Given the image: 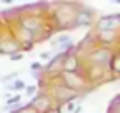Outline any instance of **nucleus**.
<instances>
[{"instance_id": "f257e3e1", "label": "nucleus", "mask_w": 120, "mask_h": 113, "mask_svg": "<svg viewBox=\"0 0 120 113\" xmlns=\"http://www.w3.org/2000/svg\"><path fill=\"white\" fill-rule=\"evenodd\" d=\"M120 26V14H109V16H102L97 23V28L101 32H113Z\"/></svg>"}, {"instance_id": "f03ea898", "label": "nucleus", "mask_w": 120, "mask_h": 113, "mask_svg": "<svg viewBox=\"0 0 120 113\" xmlns=\"http://www.w3.org/2000/svg\"><path fill=\"white\" fill-rule=\"evenodd\" d=\"M64 78H65V87L67 88H78L79 85H83V81L78 78L76 72H65Z\"/></svg>"}, {"instance_id": "7ed1b4c3", "label": "nucleus", "mask_w": 120, "mask_h": 113, "mask_svg": "<svg viewBox=\"0 0 120 113\" xmlns=\"http://www.w3.org/2000/svg\"><path fill=\"white\" fill-rule=\"evenodd\" d=\"M64 71L65 72H76L78 71V58L74 55H67L64 62Z\"/></svg>"}, {"instance_id": "20e7f679", "label": "nucleus", "mask_w": 120, "mask_h": 113, "mask_svg": "<svg viewBox=\"0 0 120 113\" xmlns=\"http://www.w3.org/2000/svg\"><path fill=\"white\" fill-rule=\"evenodd\" d=\"M92 56H94V60L99 62V64H109V62H111V55H109L106 49H99V51H95Z\"/></svg>"}, {"instance_id": "39448f33", "label": "nucleus", "mask_w": 120, "mask_h": 113, "mask_svg": "<svg viewBox=\"0 0 120 113\" xmlns=\"http://www.w3.org/2000/svg\"><path fill=\"white\" fill-rule=\"evenodd\" d=\"M76 95V92L69 90L65 85H62V87H58V99L60 101H71L72 97Z\"/></svg>"}, {"instance_id": "423d86ee", "label": "nucleus", "mask_w": 120, "mask_h": 113, "mask_svg": "<svg viewBox=\"0 0 120 113\" xmlns=\"http://www.w3.org/2000/svg\"><path fill=\"white\" fill-rule=\"evenodd\" d=\"M90 19H92V16L88 14V12H79L78 14V18H76V21H74V26H85V25H90Z\"/></svg>"}, {"instance_id": "0eeeda50", "label": "nucleus", "mask_w": 120, "mask_h": 113, "mask_svg": "<svg viewBox=\"0 0 120 113\" xmlns=\"http://www.w3.org/2000/svg\"><path fill=\"white\" fill-rule=\"evenodd\" d=\"M108 113H120V97H115L111 101V106L108 108Z\"/></svg>"}, {"instance_id": "6e6552de", "label": "nucleus", "mask_w": 120, "mask_h": 113, "mask_svg": "<svg viewBox=\"0 0 120 113\" xmlns=\"http://www.w3.org/2000/svg\"><path fill=\"white\" fill-rule=\"evenodd\" d=\"M9 90H25V81H23V79H16L14 83H11V85H9Z\"/></svg>"}, {"instance_id": "1a4fd4ad", "label": "nucleus", "mask_w": 120, "mask_h": 113, "mask_svg": "<svg viewBox=\"0 0 120 113\" xmlns=\"http://www.w3.org/2000/svg\"><path fill=\"white\" fill-rule=\"evenodd\" d=\"M109 65H111V69L115 72H120V55H115L111 58V62H109Z\"/></svg>"}, {"instance_id": "9d476101", "label": "nucleus", "mask_w": 120, "mask_h": 113, "mask_svg": "<svg viewBox=\"0 0 120 113\" xmlns=\"http://www.w3.org/2000/svg\"><path fill=\"white\" fill-rule=\"evenodd\" d=\"M14 113H39V111L32 104H28V106H21V108H18V111H14Z\"/></svg>"}, {"instance_id": "9b49d317", "label": "nucleus", "mask_w": 120, "mask_h": 113, "mask_svg": "<svg viewBox=\"0 0 120 113\" xmlns=\"http://www.w3.org/2000/svg\"><path fill=\"white\" fill-rule=\"evenodd\" d=\"M19 101H21V95L16 94V95H12V97H9V99H7V106H18V104H19Z\"/></svg>"}, {"instance_id": "f8f14e48", "label": "nucleus", "mask_w": 120, "mask_h": 113, "mask_svg": "<svg viewBox=\"0 0 120 113\" xmlns=\"http://www.w3.org/2000/svg\"><path fill=\"white\" fill-rule=\"evenodd\" d=\"M35 90H37V88H35V87H26V88H25L26 95H34V94H35Z\"/></svg>"}, {"instance_id": "ddd939ff", "label": "nucleus", "mask_w": 120, "mask_h": 113, "mask_svg": "<svg viewBox=\"0 0 120 113\" xmlns=\"http://www.w3.org/2000/svg\"><path fill=\"white\" fill-rule=\"evenodd\" d=\"M21 58H23L21 53H12L11 55V60H21Z\"/></svg>"}, {"instance_id": "4468645a", "label": "nucleus", "mask_w": 120, "mask_h": 113, "mask_svg": "<svg viewBox=\"0 0 120 113\" xmlns=\"http://www.w3.org/2000/svg\"><path fill=\"white\" fill-rule=\"evenodd\" d=\"M41 58H42V60H49V58H51V53H49V51L41 53Z\"/></svg>"}, {"instance_id": "2eb2a0df", "label": "nucleus", "mask_w": 120, "mask_h": 113, "mask_svg": "<svg viewBox=\"0 0 120 113\" xmlns=\"http://www.w3.org/2000/svg\"><path fill=\"white\" fill-rule=\"evenodd\" d=\"M30 67H32V69H39V71H41V69H42V65L39 64V62H34V64L30 65Z\"/></svg>"}, {"instance_id": "dca6fc26", "label": "nucleus", "mask_w": 120, "mask_h": 113, "mask_svg": "<svg viewBox=\"0 0 120 113\" xmlns=\"http://www.w3.org/2000/svg\"><path fill=\"white\" fill-rule=\"evenodd\" d=\"M79 111H81V106H78V108H76V109H74L72 113H79Z\"/></svg>"}, {"instance_id": "f3484780", "label": "nucleus", "mask_w": 120, "mask_h": 113, "mask_svg": "<svg viewBox=\"0 0 120 113\" xmlns=\"http://www.w3.org/2000/svg\"><path fill=\"white\" fill-rule=\"evenodd\" d=\"M48 113H60V111H58V109H49Z\"/></svg>"}]
</instances>
